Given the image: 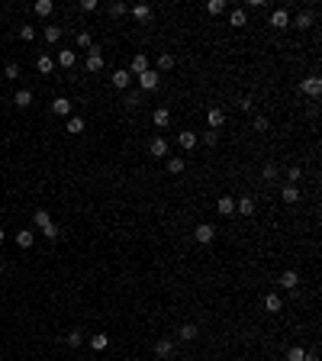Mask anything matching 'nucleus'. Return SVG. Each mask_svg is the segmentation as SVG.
Listing matches in <instances>:
<instances>
[{
	"label": "nucleus",
	"instance_id": "49",
	"mask_svg": "<svg viewBox=\"0 0 322 361\" xmlns=\"http://www.w3.org/2000/svg\"><path fill=\"white\" fill-rule=\"evenodd\" d=\"M303 361H319V355H316V352H306V358Z\"/></svg>",
	"mask_w": 322,
	"mask_h": 361
},
{
	"label": "nucleus",
	"instance_id": "24",
	"mask_svg": "<svg viewBox=\"0 0 322 361\" xmlns=\"http://www.w3.org/2000/svg\"><path fill=\"white\" fill-rule=\"evenodd\" d=\"M32 10H36L39 16H49V13L55 10V3H52V0H36V3H32Z\"/></svg>",
	"mask_w": 322,
	"mask_h": 361
},
{
	"label": "nucleus",
	"instance_id": "28",
	"mask_svg": "<svg viewBox=\"0 0 322 361\" xmlns=\"http://www.w3.org/2000/svg\"><path fill=\"white\" fill-rule=\"evenodd\" d=\"M32 223H36L39 229H45L52 223V216H49V210H36V216H32Z\"/></svg>",
	"mask_w": 322,
	"mask_h": 361
},
{
	"label": "nucleus",
	"instance_id": "29",
	"mask_svg": "<svg viewBox=\"0 0 322 361\" xmlns=\"http://www.w3.org/2000/svg\"><path fill=\"white\" fill-rule=\"evenodd\" d=\"M36 68H39V71H42V74H52V68H55V61H52L49 55H39V58H36Z\"/></svg>",
	"mask_w": 322,
	"mask_h": 361
},
{
	"label": "nucleus",
	"instance_id": "16",
	"mask_svg": "<svg viewBox=\"0 0 322 361\" xmlns=\"http://www.w3.org/2000/svg\"><path fill=\"white\" fill-rule=\"evenodd\" d=\"M16 245H19V248H32V245H36V233L19 229V233H16Z\"/></svg>",
	"mask_w": 322,
	"mask_h": 361
},
{
	"label": "nucleus",
	"instance_id": "33",
	"mask_svg": "<svg viewBox=\"0 0 322 361\" xmlns=\"http://www.w3.org/2000/svg\"><path fill=\"white\" fill-rule=\"evenodd\" d=\"M229 23H232V26H245V23H248V16H245V10H232Z\"/></svg>",
	"mask_w": 322,
	"mask_h": 361
},
{
	"label": "nucleus",
	"instance_id": "25",
	"mask_svg": "<svg viewBox=\"0 0 322 361\" xmlns=\"http://www.w3.org/2000/svg\"><path fill=\"white\" fill-rule=\"evenodd\" d=\"M13 100H16L19 107H29V104H32V91H29V87H19V91H16V97H13Z\"/></svg>",
	"mask_w": 322,
	"mask_h": 361
},
{
	"label": "nucleus",
	"instance_id": "20",
	"mask_svg": "<svg viewBox=\"0 0 322 361\" xmlns=\"http://www.w3.org/2000/svg\"><path fill=\"white\" fill-rule=\"evenodd\" d=\"M132 16L139 19V23H145V19H152V6H148V3H135L132 6Z\"/></svg>",
	"mask_w": 322,
	"mask_h": 361
},
{
	"label": "nucleus",
	"instance_id": "26",
	"mask_svg": "<svg viewBox=\"0 0 322 361\" xmlns=\"http://www.w3.org/2000/svg\"><path fill=\"white\" fill-rule=\"evenodd\" d=\"M68 132L81 135V132H84V120H81V117H68Z\"/></svg>",
	"mask_w": 322,
	"mask_h": 361
},
{
	"label": "nucleus",
	"instance_id": "27",
	"mask_svg": "<svg viewBox=\"0 0 322 361\" xmlns=\"http://www.w3.org/2000/svg\"><path fill=\"white\" fill-rule=\"evenodd\" d=\"M171 68H174V55H171V52H161L158 55V71H171Z\"/></svg>",
	"mask_w": 322,
	"mask_h": 361
},
{
	"label": "nucleus",
	"instance_id": "51",
	"mask_svg": "<svg viewBox=\"0 0 322 361\" xmlns=\"http://www.w3.org/2000/svg\"><path fill=\"white\" fill-rule=\"evenodd\" d=\"M0 274H3V261H0Z\"/></svg>",
	"mask_w": 322,
	"mask_h": 361
},
{
	"label": "nucleus",
	"instance_id": "41",
	"mask_svg": "<svg viewBox=\"0 0 322 361\" xmlns=\"http://www.w3.org/2000/svg\"><path fill=\"white\" fill-rule=\"evenodd\" d=\"M42 233H45V239H58V226H55V223H49Z\"/></svg>",
	"mask_w": 322,
	"mask_h": 361
},
{
	"label": "nucleus",
	"instance_id": "43",
	"mask_svg": "<svg viewBox=\"0 0 322 361\" xmlns=\"http://www.w3.org/2000/svg\"><path fill=\"white\" fill-rule=\"evenodd\" d=\"M251 107H255V104H251L248 97H242V100H238V110H242V113H251Z\"/></svg>",
	"mask_w": 322,
	"mask_h": 361
},
{
	"label": "nucleus",
	"instance_id": "21",
	"mask_svg": "<svg viewBox=\"0 0 322 361\" xmlns=\"http://www.w3.org/2000/svg\"><path fill=\"white\" fill-rule=\"evenodd\" d=\"M74 61H78V55H74L71 49H61V52H58V65H61V68H74Z\"/></svg>",
	"mask_w": 322,
	"mask_h": 361
},
{
	"label": "nucleus",
	"instance_id": "18",
	"mask_svg": "<svg viewBox=\"0 0 322 361\" xmlns=\"http://www.w3.org/2000/svg\"><path fill=\"white\" fill-rule=\"evenodd\" d=\"M235 213L251 216V213H255V200H251V197H242V200H235Z\"/></svg>",
	"mask_w": 322,
	"mask_h": 361
},
{
	"label": "nucleus",
	"instance_id": "19",
	"mask_svg": "<svg viewBox=\"0 0 322 361\" xmlns=\"http://www.w3.org/2000/svg\"><path fill=\"white\" fill-rule=\"evenodd\" d=\"M264 310H268V313H280V310H284V300H280L277 294H268V297H264Z\"/></svg>",
	"mask_w": 322,
	"mask_h": 361
},
{
	"label": "nucleus",
	"instance_id": "46",
	"mask_svg": "<svg viewBox=\"0 0 322 361\" xmlns=\"http://www.w3.org/2000/svg\"><path fill=\"white\" fill-rule=\"evenodd\" d=\"M203 142H207V145H216V142H219V132H213V129H210V132L203 135Z\"/></svg>",
	"mask_w": 322,
	"mask_h": 361
},
{
	"label": "nucleus",
	"instance_id": "48",
	"mask_svg": "<svg viewBox=\"0 0 322 361\" xmlns=\"http://www.w3.org/2000/svg\"><path fill=\"white\" fill-rule=\"evenodd\" d=\"M126 104H129V107H139V104H142V97H139V94H129Z\"/></svg>",
	"mask_w": 322,
	"mask_h": 361
},
{
	"label": "nucleus",
	"instance_id": "37",
	"mask_svg": "<svg viewBox=\"0 0 322 361\" xmlns=\"http://www.w3.org/2000/svg\"><path fill=\"white\" fill-rule=\"evenodd\" d=\"M109 13H113V16H126V13H129V6L116 0V3H109Z\"/></svg>",
	"mask_w": 322,
	"mask_h": 361
},
{
	"label": "nucleus",
	"instance_id": "38",
	"mask_svg": "<svg viewBox=\"0 0 322 361\" xmlns=\"http://www.w3.org/2000/svg\"><path fill=\"white\" fill-rule=\"evenodd\" d=\"M207 10L213 13V16H219V13L225 10V3H222V0H210V3H207Z\"/></svg>",
	"mask_w": 322,
	"mask_h": 361
},
{
	"label": "nucleus",
	"instance_id": "35",
	"mask_svg": "<svg viewBox=\"0 0 322 361\" xmlns=\"http://www.w3.org/2000/svg\"><path fill=\"white\" fill-rule=\"evenodd\" d=\"M313 19H316L313 13H300V16H297V26H300V29H310V26H313Z\"/></svg>",
	"mask_w": 322,
	"mask_h": 361
},
{
	"label": "nucleus",
	"instance_id": "15",
	"mask_svg": "<svg viewBox=\"0 0 322 361\" xmlns=\"http://www.w3.org/2000/svg\"><path fill=\"white\" fill-rule=\"evenodd\" d=\"M297 284H300L297 271H284V274H280V287H284V290H297Z\"/></svg>",
	"mask_w": 322,
	"mask_h": 361
},
{
	"label": "nucleus",
	"instance_id": "36",
	"mask_svg": "<svg viewBox=\"0 0 322 361\" xmlns=\"http://www.w3.org/2000/svg\"><path fill=\"white\" fill-rule=\"evenodd\" d=\"M19 39H23V42H32V39H36V29H32V26H19Z\"/></svg>",
	"mask_w": 322,
	"mask_h": 361
},
{
	"label": "nucleus",
	"instance_id": "30",
	"mask_svg": "<svg viewBox=\"0 0 322 361\" xmlns=\"http://www.w3.org/2000/svg\"><path fill=\"white\" fill-rule=\"evenodd\" d=\"M58 39H61V26H45V42L55 45Z\"/></svg>",
	"mask_w": 322,
	"mask_h": 361
},
{
	"label": "nucleus",
	"instance_id": "8",
	"mask_svg": "<svg viewBox=\"0 0 322 361\" xmlns=\"http://www.w3.org/2000/svg\"><path fill=\"white\" fill-rule=\"evenodd\" d=\"M109 81H113V87H116V91H126V87L132 84V74H129L126 68H119V71H113V78H109Z\"/></svg>",
	"mask_w": 322,
	"mask_h": 361
},
{
	"label": "nucleus",
	"instance_id": "22",
	"mask_svg": "<svg viewBox=\"0 0 322 361\" xmlns=\"http://www.w3.org/2000/svg\"><path fill=\"white\" fill-rule=\"evenodd\" d=\"M280 197H284V203H297V200H300V190H297V184H287V187L280 190Z\"/></svg>",
	"mask_w": 322,
	"mask_h": 361
},
{
	"label": "nucleus",
	"instance_id": "47",
	"mask_svg": "<svg viewBox=\"0 0 322 361\" xmlns=\"http://www.w3.org/2000/svg\"><path fill=\"white\" fill-rule=\"evenodd\" d=\"M264 178H268V181H274V178H277V168H274V165H264Z\"/></svg>",
	"mask_w": 322,
	"mask_h": 361
},
{
	"label": "nucleus",
	"instance_id": "44",
	"mask_svg": "<svg viewBox=\"0 0 322 361\" xmlns=\"http://www.w3.org/2000/svg\"><path fill=\"white\" fill-rule=\"evenodd\" d=\"M287 178H290V184H297L300 178H303V171H300V168H290V171H287Z\"/></svg>",
	"mask_w": 322,
	"mask_h": 361
},
{
	"label": "nucleus",
	"instance_id": "1",
	"mask_svg": "<svg viewBox=\"0 0 322 361\" xmlns=\"http://www.w3.org/2000/svg\"><path fill=\"white\" fill-rule=\"evenodd\" d=\"M139 87H142L145 94L158 91V87H161V74H158V71H152V68H148V71H142V74H139Z\"/></svg>",
	"mask_w": 322,
	"mask_h": 361
},
{
	"label": "nucleus",
	"instance_id": "3",
	"mask_svg": "<svg viewBox=\"0 0 322 361\" xmlns=\"http://www.w3.org/2000/svg\"><path fill=\"white\" fill-rule=\"evenodd\" d=\"M84 68L87 71H104V52L97 49V45H91V52H87V61H84Z\"/></svg>",
	"mask_w": 322,
	"mask_h": 361
},
{
	"label": "nucleus",
	"instance_id": "17",
	"mask_svg": "<svg viewBox=\"0 0 322 361\" xmlns=\"http://www.w3.org/2000/svg\"><path fill=\"white\" fill-rule=\"evenodd\" d=\"M200 336V329H197L194 323H187V326H181V332H177V339H181V342H194V339Z\"/></svg>",
	"mask_w": 322,
	"mask_h": 361
},
{
	"label": "nucleus",
	"instance_id": "31",
	"mask_svg": "<svg viewBox=\"0 0 322 361\" xmlns=\"http://www.w3.org/2000/svg\"><path fill=\"white\" fill-rule=\"evenodd\" d=\"M107 345H109V336H91V349L94 352H104Z\"/></svg>",
	"mask_w": 322,
	"mask_h": 361
},
{
	"label": "nucleus",
	"instance_id": "23",
	"mask_svg": "<svg viewBox=\"0 0 322 361\" xmlns=\"http://www.w3.org/2000/svg\"><path fill=\"white\" fill-rule=\"evenodd\" d=\"M184 168H187V161H184L181 155H174V158H168V171H171V174H184Z\"/></svg>",
	"mask_w": 322,
	"mask_h": 361
},
{
	"label": "nucleus",
	"instance_id": "5",
	"mask_svg": "<svg viewBox=\"0 0 322 361\" xmlns=\"http://www.w3.org/2000/svg\"><path fill=\"white\" fill-rule=\"evenodd\" d=\"M194 239L200 242V245L213 242V239H216V226H210V223H200V226H197V233H194Z\"/></svg>",
	"mask_w": 322,
	"mask_h": 361
},
{
	"label": "nucleus",
	"instance_id": "7",
	"mask_svg": "<svg viewBox=\"0 0 322 361\" xmlns=\"http://www.w3.org/2000/svg\"><path fill=\"white\" fill-rule=\"evenodd\" d=\"M142 71H148V55L135 52V55H132V65H129V74H132V78H139Z\"/></svg>",
	"mask_w": 322,
	"mask_h": 361
},
{
	"label": "nucleus",
	"instance_id": "39",
	"mask_svg": "<svg viewBox=\"0 0 322 361\" xmlns=\"http://www.w3.org/2000/svg\"><path fill=\"white\" fill-rule=\"evenodd\" d=\"M78 49H91V32H78Z\"/></svg>",
	"mask_w": 322,
	"mask_h": 361
},
{
	"label": "nucleus",
	"instance_id": "13",
	"mask_svg": "<svg viewBox=\"0 0 322 361\" xmlns=\"http://www.w3.org/2000/svg\"><path fill=\"white\" fill-rule=\"evenodd\" d=\"M52 110L58 113V117H71V100H68V97H55L52 100Z\"/></svg>",
	"mask_w": 322,
	"mask_h": 361
},
{
	"label": "nucleus",
	"instance_id": "32",
	"mask_svg": "<svg viewBox=\"0 0 322 361\" xmlns=\"http://www.w3.org/2000/svg\"><path fill=\"white\" fill-rule=\"evenodd\" d=\"M65 342H68V349H78V345L84 342V336H81V332L74 329V332H68V336H65Z\"/></svg>",
	"mask_w": 322,
	"mask_h": 361
},
{
	"label": "nucleus",
	"instance_id": "34",
	"mask_svg": "<svg viewBox=\"0 0 322 361\" xmlns=\"http://www.w3.org/2000/svg\"><path fill=\"white\" fill-rule=\"evenodd\" d=\"M306 358V352H303V345H293L290 352H287V361H303Z\"/></svg>",
	"mask_w": 322,
	"mask_h": 361
},
{
	"label": "nucleus",
	"instance_id": "12",
	"mask_svg": "<svg viewBox=\"0 0 322 361\" xmlns=\"http://www.w3.org/2000/svg\"><path fill=\"white\" fill-rule=\"evenodd\" d=\"M171 352H174V339L164 336V339H158V342H155V355H158V358H168Z\"/></svg>",
	"mask_w": 322,
	"mask_h": 361
},
{
	"label": "nucleus",
	"instance_id": "42",
	"mask_svg": "<svg viewBox=\"0 0 322 361\" xmlns=\"http://www.w3.org/2000/svg\"><path fill=\"white\" fill-rule=\"evenodd\" d=\"M81 10H84V13H94V10H97V0H81Z\"/></svg>",
	"mask_w": 322,
	"mask_h": 361
},
{
	"label": "nucleus",
	"instance_id": "40",
	"mask_svg": "<svg viewBox=\"0 0 322 361\" xmlns=\"http://www.w3.org/2000/svg\"><path fill=\"white\" fill-rule=\"evenodd\" d=\"M3 74H6V78H19V65H16V61H10V65L3 68Z\"/></svg>",
	"mask_w": 322,
	"mask_h": 361
},
{
	"label": "nucleus",
	"instance_id": "2",
	"mask_svg": "<svg viewBox=\"0 0 322 361\" xmlns=\"http://www.w3.org/2000/svg\"><path fill=\"white\" fill-rule=\"evenodd\" d=\"M300 91H303L306 97H319V94H322V78H319V74L303 78V81H300Z\"/></svg>",
	"mask_w": 322,
	"mask_h": 361
},
{
	"label": "nucleus",
	"instance_id": "10",
	"mask_svg": "<svg viewBox=\"0 0 322 361\" xmlns=\"http://www.w3.org/2000/svg\"><path fill=\"white\" fill-rule=\"evenodd\" d=\"M152 122H155L158 129H168V126H171V110H168V107H158V110L152 113Z\"/></svg>",
	"mask_w": 322,
	"mask_h": 361
},
{
	"label": "nucleus",
	"instance_id": "50",
	"mask_svg": "<svg viewBox=\"0 0 322 361\" xmlns=\"http://www.w3.org/2000/svg\"><path fill=\"white\" fill-rule=\"evenodd\" d=\"M3 239H6V233H3V229H0V242H3Z\"/></svg>",
	"mask_w": 322,
	"mask_h": 361
},
{
	"label": "nucleus",
	"instance_id": "14",
	"mask_svg": "<svg viewBox=\"0 0 322 361\" xmlns=\"http://www.w3.org/2000/svg\"><path fill=\"white\" fill-rule=\"evenodd\" d=\"M177 145H181L184 152H190V148L197 145V132H190V129H184V132L177 135Z\"/></svg>",
	"mask_w": 322,
	"mask_h": 361
},
{
	"label": "nucleus",
	"instance_id": "4",
	"mask_svg": "<svg viewBox=\"0 0 322 361\" xmlns=\"http://www.w3.org/2000/svg\"><path fill=\"white\" fill-rule=\"evenodd\" d=\"M268 23L274 26V29H287V26H290V13H287L284 6H277V10H271Z\"/></svg>",
	"mask_w": 322,
	"mask_h": 361
},
{
	"label": "nucleus",
	"instance_id": "11",
	"mask_svg": "<svg viewBox=\"0 0 322 361\" xmlns=\"http://www.w3.org/2000/svg\"><path fill=\"white\" fill-rule=\"evenodd\" d=\"M207 122H210V129L216 132V129H222V126H225V113L219 110V107H213V110L207 113Z\"/></svg>",
	"mask_w": 322,
	"mask_h": 361
},
{
	"label": "nucleus",
	"instance_id": "9",
	"mask_svg": "<svg viewBox=\"0 0 322 361\" xmlns=\"http://www.w3.org/2000/svg\"><path fill=\"white\" fill-rule=\"evenodd\" d=\"M216 213H219V216H232V213H235V200H232L229 194L219 197V200H216Z\"/></svg>",
	"mask_w": 322,
	"mask_h": 361
},
{
	"label": "nucleus",
	"instance_id": "6",
	"mask_svg": "<svg viewBox=\"0 0 322 361\" xmlns=\"http://www.w3.org/2000/svg\"><path fill=\"white\" fill-rule=\"evenodd\" d=\"M148 155H152V158H168V142H164L161 135H155V139L148 142Z\"/></svg>",
	"mask_w": 322,
	"mask_h": 361
},
{
	"label": "nucleus",
	"instance_id": "45",
	"mask_svg": "<svg viewBox=\"0 0 322 361\" xmlns=\"http://www.w3.org/2000/svg\"><path fill=\"white\" fill-rule=\"evenodd\" d=\"M255 129H258V132H268V120H264V117H255Z\"/></svg>",
	"mask_w": 322,
	"mask_h": 361
}]
</instances>
